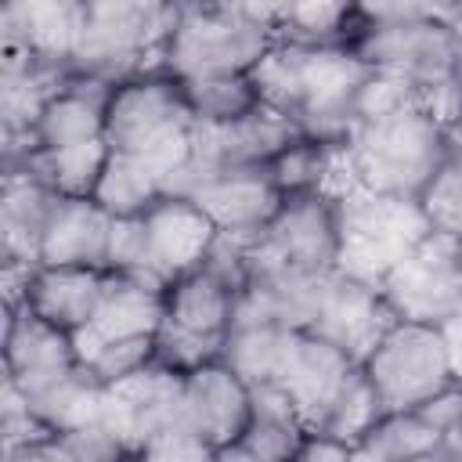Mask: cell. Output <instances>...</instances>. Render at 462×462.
Returning <instances> with one entry per match:
<instances>
[{
  "instance_id": "cell-1",
  "label": "cell",
  "mask_w": 462,
  "mask_h": 462,
  "mask_svg": "<svg viewBox=\"0 0 462 462\" xmlns=\"http://www.w3.org/2000/svg\"><path fill=\"white\" fill-rule=\"evenodd\" d=\"M368 72L372 65L354 47L278 36L249 69L260 101L325 144H346L354 130V101Z\"/></svg>"
},
{
  "instance_id": "cell-2",
  "label": "cell",
  "mask_w": 462,
  "mask_h": 462,
  "mask_svg": "<svg viewBox=\"0 0 462 462\" xmlns=\"http://www.w3.org/2000/svg\"><path fill=\"white\" fill-rule=\"evenodd\" d=\"M343 148L361 188L419 199L451 144L444 126L422 105H408L393 116L357 123Z\"/></svg>"
},
{
  "instance_id": "cell-3",
  "label": "cell",
  "mask_w": 462,
  "mask_h": 462,
  "mask_svg": "<svg viewBox=\"0 0 462 462\" xmlns=\"http://www.w3.org/2000/svg\"><path fill=\"white\" fill-rule=\"evenodd\" d=\"M173 25V0H87V29L69 69L105 83L162 72V51Z\"/></svg>"
},
{
  "instance_id": "cell-4",
  "label": "cell",
  "mask_w": 462,
  "mask_h": 462,
  "mask_svg": "<svg viewBox=\"0 0 462 462\" xmlns=\"http://www.w3.org/2000/svg\"><path fill=\"white\" fill-rule=\"evenodd\" d=\"M339 217V263L336 271L379 285L386 271L422 242L433 224L422 213L419 199L383 195L372 188L354 184L336 199Z\"/></svg>"
},
{
  "instance_id": "cell-5",
  "label": "cell",
  "mask_w": 462,
  "mask_h": 462,
  "mask_svg": "<svg viewBox=\"0 0 462 462\" xmlns=\"http://www.w3.org/2000/svg\"><path fill=\"white\" fill-rule=\"evenodd\" d=\"M274 29L245 18L224 0H188L177 4V25L162 51V72L173 79L249 72L267 47Z\"/></svg>"
},
{
  "instance_id": "cell-6",
  "label": "cell",
  "mask_w": 462,
  "mask_h": 462,
  "mask_svg": "<svg viewBox=\"0 0 462 462\" xmlns=\"http://www.w3.org/2000/svg\"><path fill=\"white\" fill-rule=\"evenodd\" d=\"M361 368L383 397L386 411L415 408L448 383H455L444 328L404 318H397L383 332V339L365 354Z\"/></svg>"
},
{
  "instance_id": "cell-7",
  "label": "cell",
  "mask_w": 462,
  "mask_h": 462,
  "mask_svg": "<svg viewBox=\"0 0 462 462\" xmlns=\"http://www.w3.org/2000/svg\"><path fill=\"white\" fill-rule=\"evenodd\" d=\"M379 289L404 321H451L462 314V238L430 231L386 271Z\"/></svg>"
},
{
  "instance_id": "cell-8",
  "label": "cell",
  "mask_w": 462,
  "mask_h": 462,
  "mask_svg": "<svg viewBox=\"0 0 462 462\" xmlns=\"http://www.w3.org/2000/svg\"><path fill=\"white\" fill-rule=\"evenodd\" d=\"M372 69H386L419 90L462 76V32L433 14L368 25L350 43Z\"/></svg>"
},
{
  "instance_id": "cell-9",
  "label": "cell",
  "mask_w": 462,
  "mask_h": 462,
  "mask_svg": "<svg viewBox=\"0 0 462 462\" xmlns=\"http://www.w3.org/2000/svg\"><path fill=\"white\" fill-rule=\"evenodd\" d=\"M253 249L296 271H336L339 263V217L336 199L325 191L285 195Z\"/></svg>"
},
{
  "instance_id": "cell-10",
  "label": "cell",
  "mask_w": 462,
  "mask_h": 462,
  "mask_svg": "<svg viewBox=\"0 0 462 462\" xmlns=\"http://www.w3.org/2000/svg\"><path fill=\"white\" fill-rule=\"evenodd\" d=\"M180 415V372L148 361L134 375L108 383L97 422L123 444L126 455H141L144 444Z\"/></svg>"
},
{
  "instance_id": "cell-11",
  "label": "cell",
  "mask_w": 462,
  "mask_h": 462,
  "mask_svg": "<svg viewBox=\"0 0 462 462\" xmlns=\"http://www.w3.org/2000/svg\"><path fill=\"white\" fill-rule=\"evenodd\" d=\"M253 415V386L220 357L180 375V419L199 430L213 451L238 440Z\"/></svg>"
},
{
  "instance_id": "cell-12",
  "label": "cell",
  "mask_w": 462,
  "mask_h": 462,
  "mask_svg": "<svg viewBox=\"0 0 462 462\" xmlns=\"http://www.w3.org/2000/svg\"><path fill=\"white\" fill-rule=\"evenodd\" d=\"M141 217L148 231V278L159 285L199 267L217 238V224L188 195H159Z\"/></svg>"
},
{
  "instance_id": "cell-13",
  "label": "cell",
  "mask_w": 462,
  "mask_h": 462,
  "mask_svg": "<svg viewBox=\"0 0 462 462\" xmlns=\"http://www.w3.org/2000/svg\"><path fill=\"white\" fill-rule=\"evenodd\" d=\"M0 25L4 54H32L69 69L87 29V0H4Z\"/></svg>"
},
{
  "instance_id": "cell-14",
  "label": "cell",
  "mask_w": 462,
  "mask_h": 462,
  "mask_svg": "<svg viewBox=\"0 0 462 462\" xmlns=\"http://www.w3.org/2000/svg\"><path fill=\"white\" fill-rule=\"evenodd\" d=\"M188 199L202 206V213L217 224V231L238 238H260V231L278 213L285 195L274 188L267 166H227L209 173Z\"/></svg>"
},
{
  "instance_id": "cell-15",
  "label": "cell",
  "mask_w": 462,
  "mask_h": 462,
  "mask_svg": "<svg viewBox=\"0 0 462 462\" xmlns=\"http://www.w3.org/2000/svg\"><path fill=\"white\" fill-rule=\"evenodd\" d=\"M162 318H166V285H155L130 271H105L94 318L72 332L76 357H83L94 343H105V339L155 336Z\"/></svg>"
},
{
  "instance_id": "cell-16",
  "label": "cell",
  "mask_w": 462,
  "mask_h": 462,
  "mask_svg": "<svg viewBox=\"0 0 462 462\" xmlns=\"http://www.w3.org/2000/svg\"><path fill=\"white\" fill-rule=\"evenodd\" d=\"M397 321L393 307L386 303L383 289L361 278H350L343 271H332L321 314L314 321L310 332L332 339L336 346H343L357 365L365 361V354L383 339V332Z\"/></svg>"
},
{
  "instance_id": "cell-17",
  "label": "cell",
  "mask_w": 462,
  "mask_h": 462,
  "mask_svg": "<svg viewBox=\"0 0 462 462\" xmlns=\"http://www.w3.org/2000/svg\"><path fill=\"white\" fill-rule=\"evenodd\" d=\"M76 361L72 332L51 325L29 303L4 307V379H11L18 390L54 379Z\"/></svg>"
},
{
  "instance_id": "cell-18",
  "label": "cell",
  "mask_w": 462,
  "mask_h": 462,
  "mask_svg": "<svg viewBox=\"0 0 462 462\" xmlns=\"http://www.w3.org/2000/svg\"><path fill=\"white\" fill-rule=\"evenodd\" d=\"M354 365L357 361L343 346H336L332 339H325L318 332H296V339L289 346V357H285L274 383L289 393L303 426L314 430Z\"/></svg>"
},
{
  "instance_id": "cell-19",
  "label": "cell",
  "mask_w": 462,
  "mask_h": 462,
  "mask_svg": "<svg viewBox=\"0 0 462 462\" xmlns=\"http://www.w3.org/2000/svg\"><path fill=\"white\" fill-rule=\"evenodd\" d=\"M108 231L112 213L94 195H58L40 235V263L108 267Z\"/></svg>"
},
{
  "instance_id": "cell-20",
  "label": "cell",
  "mask_w": 462,
  "mask_h": 462,
  "mask_svg": "<svg viewBox=\"0 0 462 462\" xmlns=\"http://www.w3.org/2000/svg\"><path fill=\"white\" fill-rule=\"evenodd\" d=\"M58 202V191L43 184L29 166H4L0 184V256L18 263H40V235Z\"/></svg>"
},
{
  "instance_id": "cell-21",
  "label": "cell",
  "mask_w": 462,
  "mask_h": 462,
  "mask_svg": "<svg viewBox=\"0 0 462 462\" xmlns=\"http://www.w3.org/2000/svg\"><path fill=\"white\" fill-rule=\"evenodd\" d=\"M303 433H307V426H303L296 404L289 401V393L278 383H260V386H253V415H249L242 437L224 444L217 451V458H249V462L296 458Z\"/></svg>"
},
{
  "instance_id": "cell-22",
  "label": "cell",
  "mask_w": 462,
  "mask_h": 462,
  "mask_svg": "<svg viewBox=\"0 0 462 462\" xmlns=\"http://www.w3.org/2000/svg\"><path fill=\"white\" fill-rule=\"evenodd\" d=\"M235 296L238 289L224 274L199 263L166 285V321L224 343L235 318Z\"/></svg>"
},
{
  "instance_id": "cell-23",
  "label": "cell",
  "mask_w": 462,
  "mask_h": 462,
  "mask_svg": "<svg viewBox=\"0 0 462 462\" xmlns=\"http://www.w3.org/2000/svg\"><path fill=\"white\" fill-rule=\"evenodd\" d=\"M105 271L108 267H47V263H40L25 285V303L51 325L76 332L97 310Z\"/></svg>"
},
{
  "instance_id": "cell-24",
  "label": "cell",
  "mask_w": 462,
  "mask_h": 462,
  "mask_svg": "<svg viewBox=\"0 0 462 462\" xmlns=\"http://www.w3.org/2000/svg\"><path fill=\"white\" fill-rule=\"evenodd\" d=\"M29 408L54 430V433H69L79 426L97 422L101 415V397H105V383L94 375V368H87L83 361H76L72 368L58 372L54 379H43L29 390H22Z\"/></svg>"
},
{
  "instance_id": "cell-25",
  "label": "cell",
  "mask_w": 462,
  "mask_h": 462,
  "mask_svg": "<svg viewBox=\"0 0 462 462\" xmlns=\"http://www.w3.org/2000/svg\"><path fill=\"white\" fill-rule=\"evenodd\" d=\"M296 339V328L271 325V321H235L220 343V361L231 365L249 386L274 383L289 346Z\"/></svg>"
},
{
  "instance_id": "cell-26",
  "label": "cell",
  "mask_w": 462,
  "mask_h": 462,
  "mask_svg": "<svg viewBox=\"0 0 462 462\" xmlns=\"http://www.w3.org/2000/svg\"><path fill=\"white\" fill-rule=\"evenodd\" d=\"M108 155H112V144L105 137H90V141H76L61 148H32L14 166H29L58 195H94L108 166Z\"/></svg>"
},
{
  "instance_id": "cell-27",
  "label": "cell",
  "mask_w": 462,
  "mask_h": 462,
  "mask_svg": "<svg viewBox=\"0 0 462 462\" xmlns=\"http://www.w3.org/2000/svg\"><path fill=\"white\" fill-rule=\"evenodd\" d=\"M365 29H368V22L361 18L354 0H289L274 36L278 40H300V43H343V47H350Z\"/></svg>"
},
{
  "instance_id": "cell-28",
  "label": "cell",
  "mask_w": 462,
  "mask_h": 462,
  "mask_svg": "<svg viewBox=\"0 0 462 462\" xmlns=\"http://www.w3.org/2000/svg\"><path fill=\"white\" fill-rule=\"evenodd\" d=\"M440 433L415 411H383L354 444V458H437Z\"/></svg>"
},
{
  "instance_id": "cell-29",
  "label": "cell",
  "mask_w": 462,
  "mask_h": 462,
  "mask_svg": "<svg viewBox=\"0 0 462 462\" xmlns=\"http://www.w3.org/2000/svg\"><path fill=\"white\" fill-rule=\"evenodd\" d=\"M184 97L202 123H231L249 112H256L260 90L249 72H224V76H199V79H180Z\"/></svg>"
},
{
  "instance_id": "cell-30",
  "label": "cell",
  "mask_w": 462,
  "mask_h": 462,
  "mask_svg": "<svg viewBox=\"0 0 462 462\" xmlns=\"http://www.w3.org/2000/svg\"><path fill=\"white\" fill-rule=\"evenodd\" d=\"M159 195H162L159 177L137 155H126V152L108 155V166L94 188V199L112 217H141Z\"/></svg>"
},
{
  "instance_id": "cell-31",
  "label": "cell",
  "mask_w": 462,
  "mask_h": 462,
  "mask_svg": "<svg viewBox=\"0 0 462 462\" xmlns=\"http://www.w3.org/2000/svg\"><path fill=\"white\" fill-rule=\"evenodd\" d=\"M383 411H386V404H383V397L375 393L372 379L365 375L361 365H354L350 375L343 379V386L336 390L332 404L325 408V415H321V422H318L314 430L332 433V437H339V440H346V444H357V440L365 437V430H368Z\"/></svg>"
},
{
  "instance_id": "cell-32",
  "label": "cell",
  "mask_w": 462,
  "mask_h": 462,
  "mask_svg": "<svg viewBox=\"0 0 462 462\" xmlns=\"http://www.w3.org/2000/svg\"><path fill=\"white\" fill-rule=\"evenodd\" d=\"M336 148H339V144H325V141H318V137L300 134L296 141H289V144L267 162V173H271V180H274V188H278L282 195L321 191Z\"/></svg>"
},
{
  "instance_id": "cell-33",
  "label": "cell",
  "mask_w": 462,
  "mask_h": 462,
  "mask_svg": "<svg viewBox=\"0 0 462 462\" xmlns=\"http://www.w3.org/2000/svg\"><path fill=\"white\" fill-rule=\"evenodd\" d=\"M422 213L430 217L433 231L462 238V144H451L444 162L437 166L433 180L419 195Z\"/></svg>"
},
{
  "instance_id": "cell-34",
  "label": "cell",
  "mask_w": 462,
  "mask_h": 462,
  "mask_svg": "<svg viewBox=\"0 0 462 462\" xmlns=\"http://www.w3.org/2000/svg\"><path fill=\"white\" fill-rule=\"evenodd\" d=\"M408 105H422L419 101V87L408 83L404 76L397 72H386V69H372L357 90V101H354V126L357 123H372V119H383V116H393Z\"/></svg>"
},
{
  "instance_id": "cell-35",
  "label": "cell",
  "mask_w": 462,
  "mask_h": 462,
  "mask_svg": "<svg viewBox=\"0 0 462 462\" xmlns=\"http://www.w3.org/2000/svg\"><path fill=\"white\" fill-rule=\"evenodd\" d=\"M79 361H83L87 368H94V375L108 386V383H119V379L134 375V372L144 368L148 361H155V336L105 339V343H94Z\"/></svg>"
},
{
  "instance_id": "cell-36",
  "label": "cell",
  "mask_w": 462,
  "mask_h": 462,
  "mask_svg": "<svg viewBox=\"0 0 462 462\" xmlns=\"http://www.w3.org/2000/svg\"><path fill=\"white\" fill-rule=\"evenodd\" d=\"M213 357H220V343L217 339L188 332V328H180V325H173L166 318L155 328V361L159 365H166V368L184 375V372H191V368H199V365H206Z\"/></svg>"
},
{
  "instance_id": "cell-37",
  "label": "cell",
  "mask_w": 462,
  "mask_h": 462,
  "mask_svg": "<svg viewBox=\"0 0 462 462\" xmlns=\"http://www.w3.org/2000/svg\"><path fill=\"white\" fill-rule=\"evenodd\" d=\"M141 455H144V458H217L213 444H209L199 430H191L180 415H177L170 426H162V430L144 444Z\"/></svg>"
},
{
  "instance_id": "cell-38",
  "label": "cell",
  "mask_w": 462,
  "mask_h": 462,
  "mask_svg": "<svg viewBox=\"0 0 462 462\" xmlns=\"http://www.w3.org/2000/svg\"><path fill=\"white\" fill-rule=\"evenodd\" d=\"M361 18L368 25H383V22H404V18H419L430 14L426 0H354Z\"/></svg>"
},
{
  "instance_id": "cell-39",
  "label": "cell",
  "mask_w": 462,
  "mask_h": 462,
  "mask_svg": "<svg viewBox=\"0 0 462 462\" xmlns=\"http://www.w3.org/2000/svg\"><path fill=\"white\" fill-rule=\"evenodd\" d=\"M224 4H231L235 11H242L245 18H253V22L267 25V29H278L289 0H224Z\"/></svg>"
},
{
  "instance_id": "cell-40",
  "label": "cell",
  "mask_w": 462,
  "mask_h": 462,
  "mask_svg": "<svg viewBox=\"0 0 462 462\" xmlns=\"http://www.w3.org/2000/svg\"><path fill=\"white\" fill-rule=\"evenodd\" d=\"M426 4H430L433 18H440V22H448L451 29L462 32V0H426Z\"/></svg>"
},
{
  "instance_id": "cell-41",
  "label": "cell",
  "mask_w": 462,
  "mask_h": 462,
  "mask_svg": "<svg viewBox=\"0 0 462 462\" xmlns=\"http://www.w3.org/2000/svg\"><path fill=\"white\" fill-rule=\"evenodd\" d=\"M173 4H188V0H173Z\"/></svg>"
}]
</instances>
